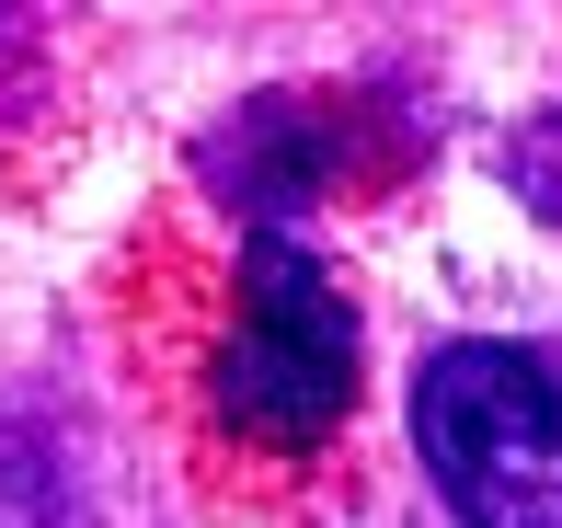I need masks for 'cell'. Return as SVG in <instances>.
Segmentation results:
<instances>
[{
    "label": "cell",
    "instance_id": "obj_2",
    "mask_svg": "<svg viewBox=\"0 0 562 528\" xmlns=\"http://www.w3.org/2000/svg\"><path fill=\"white\" fill-rule=\"evenodd\" d=\"M207 402L252 448H322L356 414V311L299 241H252L241 254V311L218 334Z\"/></svg>",
    "mask_w": 562,
    "mask_h": 528
},
{
    "label": "cell",
    "instance_id": "obj_1",
    "mask_svg": "<svg viewBox=\"0 0 562 528\" xmlns=\"http://www.w3.org/2000/svg\"><path fill=\"white\" fill-rule=\"evenodd\" d=\"M414 448L459 528H562V368L540 345H437L414 368Z\"/></svg>",
    "mask_w": 562,
    "mask_h": 528
}]
</instances>
